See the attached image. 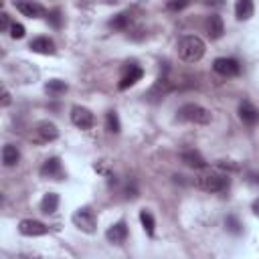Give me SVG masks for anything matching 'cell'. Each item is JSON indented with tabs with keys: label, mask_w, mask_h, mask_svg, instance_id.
Here are the masks:
<instances>
[{
	"label": "cell",
	"mask_w": 259,
	"mask_h": 259,
	"mask_svg": "<svg viewBox=\"0 0 259 259\" xmlns=\"http://www.w3.org/2000/svg\"><path fill=\"white\" fill-rule=\"evenodd\" d=\"M204 55V42L196 34H184L178 40V57L186 63H196Z\"/></svg>",
	"instance_id": "6da1fadb"
},
{
	"label": "cell",
	"mask_w": 259,
	"mask_h": 259,
	"mask_svg": "<svg viewBox=\"0 0 259 259\" xmlns=\"http://www.w3.org/2000/svg\"><path fill=\"white\" fill-rule=\"evenodd\" d=\"M178 117L184 119V121H190V123H198V125H204V123H210L212 119V113L198 105V103H184L180 109H178Z\"/></svg>",
	"instance_id": "7a4b0ae2"
},
{
	"label": "cell",
	"mask_w": 259,
	"mask_h": 259,
	"mask_svg": "<svg viewBox=\"0 0 259 259\" xmlns=\"http://www.w3.org/2000/svg\"><path fill=\"white\" fill-rule=\"evenodd\" d=\"M196 184L208 192H223L229 188V176L219 172H202L196 176Z\"/></svg>",
	"instance_id": "3957f363"
},
{
	"label": "cell",
	"mask_w": 259,
	"mask_h": 259,
	"mask_svg": "<svg viewBox=\"0 0 259 259\" xmlns=\"http://www.w3.org/2000/svg\"><path fill=\"white\" fill-rule=\"evenodd\" d=\"M71 221H73V225H75L77 229H81L83 233H93L95 227H97V217H95V212H93L89 206H79V208L73 212Z\"/></svg>",
	"instance_id": "277c9868"
},
{
	"label": "cell",
	"mask_w": 259,
	"mask_h": 259,
	"mask_svg": "<svg viewBox=\"0 0 259 259\" xmlns=\"http://www.w3.org/2000/svg\"><path fill=\"white\" fill-rule=\"evenodd\" d=\"M71 121L79 130H91L93 123H95V115L91 113V109H87L83 105H73V109H71Z\"/></svg>",
	"instance_id": "5b68a950"
},
{
	"label": "cell",
	"mask_w": 259,
	"mask_h": 259,
	"mask_svg": "<svg viewBox=\"0 0 259 259\" xmlns=\"http://www.w3.org/2000/svg\"><path fill=\"white\" fill-rule=\"evenodd\" d=\"M212 69H214L219 75H223V77H237V75L241 73L239 61H237V59H231V57H219V59H214Z\"/></svg>",
	"instance_id": "8992f818"
},
{
	"label": "cell",
	"mask_w": 259,
	"mask_h": 259,
	"mask_svg": "<svg viewBox=\"0 0 259 259\" xmlns=\"http://www.w3.org/2000/svg\"><path fill=\"white\" fill-rule=\"evenodd\" d=\"M59 138V130L53 121H38L34 125V140L40 142V144H47V142H53Z\"/></svg>",
	"instance_id": "52a82bcc"
},
{
	"label": "cell",
	"mask_w": 259,
	"mask_h": 259,
	"mask_svg": "<svg viewBox=\"0 0 259 259\" xmlns=\"http://www.w3.org/2000/svg\"><path fill=\"white\" fill-rule=\"evenodd\" d=\"M18 231L24 237H40V235L49 233V227L45 223H40V221H34V219H22L18 223Z\"/></svg>",
	"instance_id": "ba28073f"
},
{
	"label": "cell",
	"mask_w": 259,
	"mask_h": 259,
	"mask_svg": "<svg viewBox=\"0 0 259 259\" xmlns=\"http://www.w3.org/2000/svg\"><path fill=\"white\" fill-rule=\"evenodd\" d=\"M40 176H45V178H53V180H61V178L65 176L61 160H59L57 156L47 158V160L42 162V166H40Z\"/></svg>",
	"instance_id": "9c48e42d"
},
{
	"label": "cell",
	"mask_w": 259,
	"mask_h": 259,
	"mask_svg": "<svg viewBox=\"0 0 259 259\" xmlns=\"http://www.w3.org/2000/svg\"><path fill=\"white\" fill-rule=\"evenodd\" d=\"M239 117H241V121L243 123H247V125H255L257 121H259V109L251 103V101H241L239 103Z\"/></svg>",
	"instance_id": "30bf717a"
},
{
	"label": "cell",
	"mask_w": 259,
	"mask_h": 259,
	"mask_svg": "<svg viewBox=\"0 0 259 259\" xmlns=\"http://www.w3.org/2000/svg\"><path fill=\"white\" fill-rule=\"evenodd\" d=\"M142 75H144L142 67H138V65H130V67L125 69L123 77L119 79L117 87H119V89H127V87H132V85H136V83L142 79Z\"/></svg>",
	"instance_id": "8fae6325"
},
{
	"label": "cell",
	"mask_w": 259,
	"mask_h": 259,
	"mask_svg": "<svg viewBox=\"0 0 259 259\" xmlns=\"http://www.w3.org/2000/svg\"><path fill=\"white\" fill-rule=\"evenodd\" d=\"M125 237H127V225H125V221H117L115 225H111L105 231V239L109 243H123Z\"/></svg>",
	"instance_id": "7c38bea8"
},
{
	"label": "cell",
	"mask_w": 259,
	"mask_h": 259,
	"mask_svg": "<svg viewBox=\"0 0 259 259\" xmlns=\"http://www.w3.org/2000/svg\"><path fill=\"white\" fill-rule=\"evenodd\" d=\"M28 47H30L32 53H40V55H53L55 53V42L49 36H36V38L30 40Z\"/></svg>",
	"instance_id": "4fadbf2b"
},
{
	"label": "cell",
	"mask_w": 259,
	"mask_h": 259,
	"mask_svg": "<svg viewBox=\"0 0 259 259\" xmlns=\"http://www.w3.org/2000/svg\"><path fill=\"white\" fill-rule=\"evenodd\" d=\"M182 162L186 164V166H190V168H194V170H204L206 168V160L200 156V152H196V150H186V152H182Z\"/></svg>",
	"instance_id": "5bb4252c"
},
{
	"label": "cell",
	"mask_w": 259,
	"mask_h": 259,
	"mask_svg": "<svg viewBox=\"0 0 259 259\" xmlns=\"http://www.w3.org/2000/svg\"><path fill=\"white\" fill-rule=\"evenodd\" d=\"M206 32H208L210 38H221V36H223V32H225V22H223V18H221L219 14H210V16L206 18Z\"/></svg>",
	"instance_id": "9a60e30c"
},
{
	"label": "cell",
	"mask_w": 259,
	"mask_h": 259,
	"mask_svg": "<svg viewBox=\"0 0 259 259\" xmlns=\"http://www.w3.org/2000/svg\"><path fill=\"white\" fill-rule=\"evenodd\" d=\"M14 6L18 12H22L28 18H38L42 14V6L36 2H14Z\"/></svg>",
	"instance_id": "2e32d148"
},
{
	"label": "cell",
	"mask_w": 259,
	"mask_h": 259,
	"mask_svg": "<svg viewBox=\"0 0 259 259\" xmlns=\"http://www.w3.org/2000/svg\"><path fill=\"white\" fill-rule=\"evenodd\" d=\"M18 160H20V152H18V148L12 146V144H6V146L2 148V164L10 168V166H16Z\"/></svg>",
	"instance_id": "e0dca14e"
},
{
	"label": "cell",
	"mask_w": 259,
	"mask_h": 259,
	"mask_svg": "<svg viewBox=\"0 0 259 259\" xmlns=\"http://www.w3.org/2000/svg\"><path fill=\"white\" fill-rule=\"evenodd\" d=\"M253 10H255V6H253L251 0H239L235 4V16H237V20H249L253 16Z\"/></svg>",
	"instance_id": "ac0fdd59"
},
{
	"label": "cell",
	"mask_w": 259,
	"mask_h": 259,
	"mask_svg": "<svg viewBox=\"0 0 259 259\" xmlns=\"http://www.w3.org/2000/svg\"><path fill=\"white\" fill-rule=\"evenodd\" d=\"M57 206H59V194L57 192H47L40 200V210L45 214H53L57 210Z\"/></svg>",
	"instance_id": "d6986e66"
},
{
	"label": "cell",
	"mask_w": 259,
	"mask_h": 259,
	"mask_svg": "<svg viewBox=\"0 0 259 259\" xmlns=\"http://www.w3.org/2000/svg\"><path fill=\"white\" fill-rule=\"evenodd\" d=\"M45 89H47L49 95H63L69 89V85L65 81H61V79H49L45 83Z\"/></svg>",
	"instance_id": "ffe728a7"
},
{
	"label": "cell",
	"mask_w": 259,
	"mask_h": 259,
	"mask_svg": "<svg viewBox=\"0 0 259 259\" xmlns=\"http://www.w3.org/2000/svg\"><path fill=\"white\" fill-rule=\"evenodd\" d=\"M105 130H107L109 134H119L121 123H119V115H117V111L109 109V111L105 113Z\"/></svg>",
	"instance_id": "44dd1931"
},
{
	"label": "cell",
	"mask_w": 259,
	"mask_h": 259,
	"mask_svg": "<svg viewBox=\"0 0 259 259\" xmlns=\"http://www.w3.org/2000/svg\"><path fill=\"white\" fill-rule=\"evenodd\" d=\"M130 26V12H119L109 20V28L113 30H125Z\"/></svg>",
	"instance_id": "7402d4cb"
},
{
	"label": "cell",
	"mask_w": 259,
	"mask_h": 259,
	"mask_svg": "<svg viewBox=\"0 0 259 259\" xmlns=\"http://www.w3.org/2000/svg\"><path fill=\"white\" fill-rule=\"evenodd\" d=\"M140 223H142V227H144V231L150 235V237H154V227H156V221H154V217H152V212L150 210H140Z\"/></svg>",
	"instance_id": "603a6c76"
},
{
	"label": "cell",
	"mask_w": 259,
	"mask_h": 259,
	"mask_svg": "<svg viewBox=\"0 0 259 259\" xmlns=\"http://www.w3.org/2000/svg\"><path fill=\"white\" fill-rule=\"evenodd\" d=\"M225 225H227V229H229L231 233H241V223L237 221V217L229 214V217L225 219Z\"/></svg>",
	"instance_id": "cb8c5ba5"
},
{
	"label": "cell",
	"mask_w": 259,
	"mask_h": 259,
	"mask_svg": "<svg viewBox=\"0 0 259 259\" xmlns=\"http://www.w3.org/2000/svg\"><path fill=\"white\" fill-rule=\"evenodd\" d=\"M24 32H26V28L20 22H12V26H10V36L12 38H22Z\"/></svg>",
	"instance_id": "d4e9b609"
},
{
	"label": "cell",
	"mask_w": 259,
	"mask_h": 259,
	"mask_svg": "<svg viewBox=\"0 0 259 259\" xmlns=\"http://www.w3.org/2000/svg\"><path fill=\"white\" fill-rule=\"evenodd\" d=\"M61 20H63V16H61V10H59V8H55V10L49 12V22H51L55 28L61 26Z\"/></svg>",
	"instance_id": "484cf974"
},
{
	"label": "cell",
	"mask_w": 259,
	"mask_h": 259,
	"mask_svg": "<svg viewBox=\"0 0 259 259\" xmlns=\"http://www.w3.org/2000/svg\"><path fill=\"white\" fill-rule=\"evenodd\" d=\"M10 26H12V22L8 20V14L2 10V12H0V30H2V32H4V30H10Z\"/></svg>",
	"instance_id": "4316f807"
},
{
	"label": "cell",
	"mask_w": 259,
	"mask_h": 259,
	"mask_svg": "<svg viewBox=\"0 0 259 259\" xmlns=\"http://www.w3.org/2000/svg\"><path fill=\"white\" fill-rule=\"evenodd\" d=\"M166 6H168L170 10H182V8L186 6V2H168Z\"/></svg>",
	"instance_id": "83f0119b"
},
{
	"label": "cell",
	"mask_w": 259,
	"mask_h": 259,
	"mask_svg": "<svg viewBox=\"0 0 259 259\" xmlns=\"http://www.w3.org/2000/svg\"><path fill=\"white\" fill-rule=\"evenodd\" d=\"M8 103H10V93H8V91H6V89H4V91H2V105H4V107H6V105H8Z\"/></svg>",
	"instance_id": "f1b7e54d"
},
{
	"label": "cell",
	"mask_w": 259,
	"mask_h": 259,
	"mask_svg": "<svg viewBox=\"0 0 259 259\" xmlns=\"http://www.w3.org/2000/svg\"><path fill=\"white\" fill-rule=\"evenodd\" d=\"M253 212H255V217H259V198L253 200Z\"/></svg>",
	"instance_id": "f546056e"
},
{
	"label": "cell",
	"mask_w": 259,
	"mask_h": 259,
	"mask_svg": "<svg viewBox=\"0 0 259 259\" xmlns=\"http://www.w3.org/2000/svg\"><path fill=\"white\" fill-rule=\"evenodd\" d=\"M251 176V182L253 184H259V174H249Z\"/></svg>",
	"instance_id": "4dcf8cb0"
},
{
	"label": "cell",
	"mask_w": 259,
	"mask_h": 259,
	"mask_svg": "<svg viewBox=\"0 0 259 259\" xmlns=\"http://www.w3.org/2000/svg\"><path fill=\"white\" fill-rule=\"evenodd\" d=\"M22 259H30V257H22Z\"/></svg>",
	"instance_id": "1f68e13d"
}]
</instances>
